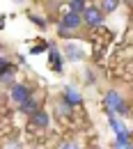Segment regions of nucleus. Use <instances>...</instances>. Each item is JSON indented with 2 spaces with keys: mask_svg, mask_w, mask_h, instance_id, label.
<instances>
[{
  "mask_svg": "<svg viewBox=\"0 0 133 149\" xmlns=\"http://www.w3.org/2000/svg\"><path fill=\"white\" fill-rule=\"evenodd\" d=\"M64 53H67V57H69L71 62H78V60H83V51L78 48L76 44H64Z\"/></svg>",
  "mask_w": 133,
  "mask_h": 149,
  "instance_id": "0eeeda50",
  "label": "nucleus"
},
{
  "mask_svg": "<svg viewBox=\"0 0 133 149\" xmlns=\"http://www.w3.org/2000/svg\"><path fill=\"white\" fill-rule=\"evenodd\" d=\"M44 51H51V44H48V41H41V46H35V48H32V55H39V53H44Z\"/></svg>",
  "mask_w": 133,
  "mask_h": 149,
  "instance_id": "2eb2a0df",
  "label": "nucleus"
},
{
  "mask_svg": "<svg viewBox=\"0 0 133 149\" xmlns=\"http://www.w3.org/2000/svg\"><path fill=\"white\" fill-rule=\"evenodd\" d=\"M32 124H35L37 129H46V126L51 124V119H48V115H46L44 110H39V112L32 115Z\"/></svg>",
  "mask_w": 133,
  "mask_h": 149,
  "instance_id": "1a4fd4ad",
  "label": "nucleus"
},
{
  "mask_svg": "<svg viewBox=\"0 0 133 149\" xmlns=\"http://www.w3.org/2000/svg\"><path fill=\"white\" fill-rule=\"evenodd\" d=\"M19 108H21L23 115H35V112H39V101L35 99V96H30V99H28L23 106H19Z\"/></svg>",
  "mask_w": 133,
  "mask_h": 149,
  "instance_id": "6e6552de",
  "label": "nucleus"
},
{
  "mask_svg": "<svg viewBox=\"0 0 133 149\" xmlns=\"http://www.w3.org/2000/svg\"><path fill=\"white\" fill-rule=\"evenodd\" d=\"M80 25H83V16H80V14H74V12H67V14L60 19L57 32H60V37H69L71 32H76Z\"/></svg>",
  "mask_w": 133,
  "mask_h": 149,
  "instance_id": "f03ea898",
  "label": "nucleus"
},
{
  "mask_svg": "<svg viewBox=\"0 0 133 149\" xmlns=\"http://www.w3.org/2000/svg\"><path fill=\"white\" fill-rule=\"evenodd\" d=\"M57 149H80V145L78 142H64V145H60Z\"/></svg>",
  "mask_w": 133,
  "mask_h": 149,
  "instance_id": "dca6fc26",
  "label": "nucleus"
},
{
  "mask_svg": "<svg viewBox=\"0 0 133 149\" xmlns=\"http://www.w3.org/2000/svg\"><path fill=\"white\" fill-rule=\"evenodd\" d=\"M9 69H14V67H12V62H9L5 55H0V76L5 74V71H9Z\"/></svg>",
  "mask_w": 133,
  "mask_h": 149,
  "instance_id": "f8f14e48",
  "label": "nucleus"
},
{
  "mask_svg": "<svg viewBox=\"0 0 133 149\" xmlns=\"http://www.w3.org/2000/svg\"><path fill=\"white\" fill-rule=\"evenodd\" d=\"M55 110H57V115H69V112H71V106H69V103H64V101L60 99V101H57V106H55Z\"/></svg>",
  "mask_w": 133,
  "mask_h": 149,
  "instance_id": "9b49d317",
  "label": "nucleus"
},
{
  "mask_svg": "<svg viewBox=\"0 0 133 149\" xmlns=\"http://www.w3.org/2000/svg\"><path fill=\"white\" fill-rule=\"evenodd\" d=\"M51 67H53V71H62L64 69V55L55 46H51Z\"/></svg>",
  "mask_w": 133,
  "mask_h": 149,
  "instance_id": "423d86ee",
  "label": "nucleus"
},
{
  "mask_svg": "<svg viewBox=\"0 0 133 149\" xmlns=\"http://www.w3.org/2000/svg\"><path fill=\"white\" fill-rule=\"evenodd\" d=\"M115 9H117V2H113V0L101 2V12H115Z\"/></svg>",
  "mask_w": 133,
  "mask_h": 149,
  "instance_id": "4468645a",
  "label": "nucleus"
},
{
  "mask_svg": "<svg viewBox=\"0 0 133 149\" xmlns=\"http://www.w3.org/2000/svg\"><path fill=\"white\" fill-rule=\"evenodd\" d=\"M0 28H5V16L0 14Z\"/></svg>",
  "mask_w": 133,
  "mask_h": 149,
  "instance_id": "f3484780",
  "label": "nucleus"
},
{
  "mask_svg": "<svg viewBox=\"0 0 133 149\" xmlns=\"http://www.w3.org/2000/svg\"><path fill=\"white\" fill-rule=\"evenodd\" d=\"M87 9V2H83V0H74V2H69V12H74V14H80L83 16V12Z\"/></svg>",
  "mask_w": 133,
  "mask_h": 149,
  "instance_id": "9d476101",
  "label": "nucleus"
},
{
  "mask_svg": "<svg viewBox=\"0 0 133 149\" xmlns=\"http://www.w3.org/2000/svg\"><path fill=\"white\" fill-rule=\"evenodd\" d=\"M62 101H64V103H69L71 108H76V106H80V103H83V94H80V90H78V87L67 85V87H64V92H62Z\"/></svg>",
  "mask_w": 133,
  "mask_h": 149,
  "instance_id": "39448f33",
  "label": "nucleus"
},
{
  "mask_svg": "<svg viewBox=\"0 0 133 149\" xmlns=\"http://www.w3.org/2000/svg\"><path fill=\"white\" fill-rule=\"evenodd\" d=\"M103 103H106V110L108 115H126L129 112V106H126V101L122 99V94L115 92V90H108L106 92V99H103Z\"/></svg>",
  "mask_w": 133,
  "mask_h": 149,
  "instance_id": "f257e3e1",
  "label": "nucleus"
},
{
  "mask_svg": "<svg viewBox=\"0 0 133 149\" xmlns=\"http://www.w3.org/2000/svg\"><path fill=\"white\" fill-rule=\"evenodd\" d=\"M83 23L87 25V28H99V25H103V12H101V7H87L85 12H83Z\"/></svg>",
  "mask_w": 133,
  "mask_h": 149,
  "instance_id": "20e7f679",
  "label": "nucleus"
},
{
  "mask_svg": "<svg viewBox=\"0 0 133 149\" xmlns=\"http://www.w3.org/2000/svg\"><path fill=\"white\" fill-rule=\"evenodd\" d=\"M12 80H14V69H9V71H5L0 76V83H5V85H14Z\"/></svg>",
  "mask_w": 133,
  "mask_h": 149,
  "instance_id": "ddd939ff",
  "label": "nucleus"
},
{
  "mask_svg": "<svg viewBox=\"0 0 133 149\" xmlns=\"http://www.w3.org/2000/svg\"><path fill=\"white\" fill-rule=\"evenodd\" d=\"M30 96H32V90H30L25 83H14V85L9 87V99H12L16 106H23Z\"/></svg>",
  "mask_w": 133,
  "mask_h": 149,
  "instance_id": "7ed1b4c3",
  "label": "nucleus"
}]
</instances>
